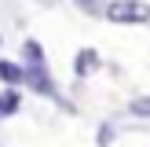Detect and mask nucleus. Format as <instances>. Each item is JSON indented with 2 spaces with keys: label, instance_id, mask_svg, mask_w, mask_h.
Segmentation results:
<instances>
[{
  "label": "nucleus",
  "instance_id": "1",
  "mask_svg": "<svg viewBox=\"0 0 150 147\" xmlns=\"http://www.w3.org/2000/svg\"><path fill=\"white\" fill-rule=\"evenodd\" d=\"M106 19L110 22H146L150 7L143 0H114V4H106Z\"/></svg>",
  "mask_w": 150,
  "mask_h": 147
},
{
  "label": "nucleus",
  "instance_id": "2",
  "mask_svg": "<svg viewBox=\"0 0 150 147\" xmlns=\"http://www.w3.org/2000/svg\"><path fill=\"white\" fill-rule=\"evenodd\" d=\"M99 66V55H95L92 48H84V51H77V59H73V70L81 74V77H88V74Z\"/></svg>",
  "mask_w": 150,
  "mask_h": 147
},
{
  "label": "nucleus",
  "instance_id": "3",
  "mask_svg": "<svg viewBox=\"0 0 150 147\" xmlns=\"http://www.w3.org/2000/svg\"><path fill=\"white\" fill-rule=\"evenodd\" d=\"M0 77H4L7 85H18V81L26 77V70H22L18 63H7V59H0Z\"/></svg>",
  "mask_w": 150,
  "mask_h": 147
},
{
  "label": "nucleus",
  "instance_id": "4",
  "mask_svg": "<svg viewBox=\"0 0 150 147\" xmlns=\"http://www.w3.org/2000/svg\"><path fill=\"white\" fill-rule=\"evenodd\" d=\"M18 110V92L15 88H4L0 92V114H15Z\"/></svg>",
  "mask_w": 150,
  "mask_h": 147
},
{
  "label": "nucleus",
  "instance_id": "5",
  "mask_svg": "<svg viewBox=\"0 0 150 147\" xmlns=\"http://www.w3.org/2000/svg\"><path fill=\"white\" fill-rule=\"evenodd\" d=\"M128 110H132V114H139V118H150V96H143V99H132Z\"/></svg>",
  "mask_w": 150,
  "mask_h": 147
},
{
  "label": "nucleus",
  "instance_id": "6",
  "mask_svg": "<svg viewBox=\"0 0 150 147\" xmlns=\"http://www.w3.org/2000/svg\"><path fill=\"white\" fill-rule=\"evenodd\" d=\"M81 7H84V11H92V15L99 11V4H95V0H81Z\"/></svg>",
  "mask_w": 150,
  "mask_h": 147
}]
</instances>
